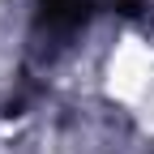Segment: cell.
Wrapping results in <instances>:
<instances>
[{"label": "cell", "instance_id": "1", "mask_svg": "<svg viewBox=\"0 0 154 154\" xmlns=\"http://www.w3.org/2000/svg\"><path fill=\"white\" fill-rule=\"evenodd\" d=\"M146 73H150V56L141 47H133V43L116 56V64H111V77H116V90L120 94H137L146 86Z\"/></svg>", "mask_w": 154, "mask_h": 154}]
</instances>
